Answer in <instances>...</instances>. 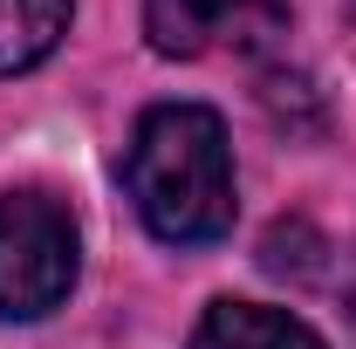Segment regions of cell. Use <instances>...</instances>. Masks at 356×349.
<instances>
[{
  "mask_svg": "<svg viewBox=\"0 0 356 349\" xmlns=\"http://www.w3.org/2000/svg\"><path fill=\"white\" fill-rule=\"evenodd\" d=\"M69 35V0H0V76H28Z\"/></svg>",
  "mask_w": 356,
  "mask_h": 349,
  "instance_id": "obj_5",
  "label": "cell"
},
{
  "mask_svg": "<svg viewBox=\"0 0 356 349\" xmlns=\"http://www.w3.org/2000/svg\"><path fill=\"white\" fill-rule=\"evenodd\" d=\"M240 7L247 0H144V35H151L158 55L192 62V55H206L220 35L240 28Z\"/></svg>",
  "mask_w": 356,
  "mask_h": 349,
  "instance_id": "obj_4",
  "label": "cell"
},
{
  "mask_svg": "<svg viewBox=\"0 0 356 349\" xmlns=\"http://www.w3.org/2000/svg\"><path fill=\"white\" fill-rule=\"evenodd\" d=\"M350 322H356V267H350Z\"/></svg>",
  "mask_w": 356,
  "mask_h": 349,
  "instance_id": "obj_6",
  "label": "cell"
},
{
  "mask_svg": "<svg viewBox=\"0 0 356 349\" xmlns=\"http://www.w3.org/2000/svg\"><path fill=\"white\" fill-rule=\"evenodd\" d=\"M76 267L83 240L55 192L42 185L0 192V322H42L48 308H62Z\"/></svg>",
  "mask_w": 356,
  "mask_h": 349,
  "instance_id": "obj_2",
  "label": "cell"
},
{
  "mask_svg": "<svg viewBox=\"0 0 356 349\" xmlns=\"http://www.w3.org/2000/svg\"><path fill=\"white\" fill-rule=\"evenodd\" d=\"M124 192L137 219L165 247H213L233 233V151L226 124L206 103H158L144 110L124 151Z\"/></svg>",
  "mask_w": 356,
  "mask_h": 349,
  "instance_id": "obj_1",
  "label": "cell"
},
{
  "mask_svg": "<svg viewBox=\"0 0 356 349\" xmlns=\"http://www.w3.org/2000/svg\"><path fill=\"white\" fill-rule=\"evenodd\" d=\"M185 349H329L302 315L267 302H213Z\"/></svg>",
  "mask_w": 356,
  "mask_h": 349,
  "instance_id": "obj_3",
  "label": "cell"
}]
</instances>
